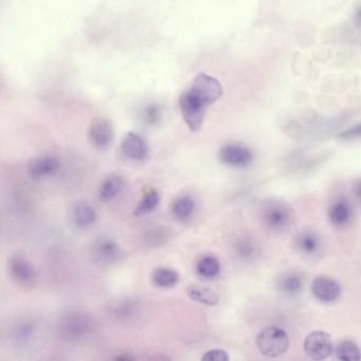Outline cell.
<instances>
[{
    "label": "cell",
    "instance_id": "cell-1",
    "mask_svg": "<svg viewBox=\"0 0 361 361\" xmlns=\"http://www.w3.org/2000/svg\"><path fill=\"white\" fill-rule=\"evenodd\" d=\"M223 96V85L214 76L200 72L179 97L184 122L196 133L203 127L207 109Z\"/></svg>",
    "mask_w": 361,
    "mask_h": 361
},
{
    "label": "cell",
    "instance_id": "cell-2",
    "mask_svg": "<svg viewBox=\"0 0 361 361\" xmlns=\"http://www.w3.org/2000/svg\"><path fill=\"white\" fill-rule=\"evenodd\" d=\"M95 327L94 318L84 311L66 314L60 322L61 336L67 341H80L91 333Z\"/></svg>",
    "mask_w": 361,
    "mask_h": 361
},
{
    "label": "cell",
    "instance_id": "cell-3",
    "mask_svg": "<svg viewBox=\"0 0 361 361\" xmlns=\"http://www.w3.org/2000/svg\"><path fill=\"white\" fill-rule=\"evenodd\" d=\"M289 339L284 329L276 327H266L256 337V347L261 354L276 358L286 353Z\"/></svg>",
    "mask_w": 361,
    "mask_h": 361
},
{
    "label": "cell",
    "instance_id": "cell-4",
    "mask_svg": "<svg viewBox=\"0 0 361 361\" xmlns=\"http://www.w3.org/2000/svg\"><path fill=\"white\" fill-rule=\"evenodd\" d=\"M292 211L287 205L272 201L265 206L262 219L265 227L274 232H282L289 228L292 223Z\"/></svg>",
    "mask_w": 361,
    "mask_h": 361
},
{
    "label": "cell",
    "instance_id": "cell-5",
    "mask_svg": "<svg viewBox=\"0 0 361 361\" xmlns=\"http://www.w3.org/2000/svg\"><path fill=\"white\" fill-rule=\"evenodd\" d=\"M8 272L11 280L23 289H30L36 284L37 274L34 266L21 254L10 258Z\"/></svg>",
    "mask_w": 361,
    "mask_h": 361
},
{
    "label": "cell",
    "instance_id": "cell-6",
    "mask_svg": "<svg viewBox=\"0 0 361 361\" xmlns=\"http://www.w3.org/2000/svg\"><path fill=\"white\" fill-rule=\"evenodd\" d=\"M90 253L94 261L102 266H111L123 258L122 249L115 239L109 237L96 239L90 247Z\"/></svg>",
    "mask_w": 361,
    "mask_h": 361
},
{
    "label": "cell",
    "instance_id": "cell-7",
    "mask_svg": "<svg viewBox=\"0 0 361 361\" xmlns=\"http://www.w3.org/2000/svg\"><path fill=\"white\" fill-rule=\"evenodd\" d=\"M88 139L98 150H107L115 140V129L111 120L99 118L92 121L88 129Z\"/></svg>",
    "mask_w": 361,
    "mask_h": 361
},
{
    "label": "cell",
    "instance_id": "cell-8",
    "mask_svg": "<svg viewBox=\"0 0 361 361\" xmlns=\"http://www.w3.org/2000/svg\"><path fill=\"white\" fill-rule=\"evenodd\" d=\"M219 159L226 166L244 168L251 164L252 153L248 148L237 143H228L219 149Z\"/></svg>",
    "mask_w": 361,
    "mask_h": 361
},
{
    "label": "cell",
    "instance_id": "cell-9",
    "mask_svg": "<svg viewBox=\"0 0 361 361\" xmlns=\"http://www.w3.org/2000/svg\"><path fill=\"white\" fill-rule=\"evenodd\" d=\"M304 350L314 360L327 359L333 351L331 336L325 331H313L304 341Z\"/></svg>",
    "mask_w": 361,
    "mask_h": 361
},
{
    "label": "cell",
    "instance_id": "cell-10",
    "mask_svg": "<svg viewBox=\"0 0 361 361\" xmlns=\"http://www.w3.org/2000/svg\"><path fill=\"white\" fill-rule=\"evenodd\" d=\"M120 150L127 159L133 162H142L150 152L148 143L140 135L133 131H129L123 136Z\"/></svg>",
    "mask_w": 361,
    "mask_h": 361
},
{
    "label": "cell",
    "instance_id": "cell-11",
    "mask_svg": "<svg viewBox=\"0 0 361 361\" xmlns=\"http://www.w3.org/2000/svg\"><path fill=\"white\" fill-rule=\"evenodd\" d=\"M61 168L58 157L44 155L32 159L28 164V173L34 179H44L56 175Z\"/></svg>",
    "mask_w": 361,
    "mask_h": 361
},
{
    "label": "cell",
    "instance_id": "cell-12",
    "mask_svg": "<svg viewBox=\"0 0 361 361\" xmlns=\"http://www.w3.org/2000/svg\"><path fill=\"white\" fill-rule=\"evenodd\" d=\"M295 244L298 251L305 258H316L322 250V241L311 230L300 232L296 237Z\"/></svg>",
    "mask_w": 361,
    "mask_h": 361
},
{
    "label": "cell",
    "instance_id": "cell-13",
    "mask_svg": "<svg viewBox=\"0 0 361 361\" xmlns=\"http://www.w3.org/2000/svg\"><path fill=\"white\" fill-rule=\"evenodd\" d=\"M311 292L320 301L333 302L340 296L341 287L331 278H317L311 283Z\"/></svg>",
    "mask_w": 361,
    "mask_h": 361
},
{
    "label": "cell",
    "instance_id": "cell-14",
    "mask_svg": "<svg viewBox=\"0 0 361 361\" xmlns=\"http://www.w3.org/2000/svg\"><path fill=\"white\" fill-rule=\"evenodd\" d=\"M70 219L78 228H88L97 221L98 213L89 204L78 203L70 211Z\"/></svg>",
    "mask_w": 361,
    "mask_h": 361
},
{
    "label": "cell",
    "instance_id": "cell-15",
    "mask_svg": "<svg viewBox=\"0 0 361 361\" xmlns=\"http://www.w3.org/2000/svg\"><path fill=\"white\" fill-rule=\"evenodd\" d=\"M111 313L120 322H129L138 317L140 307L135 300L121 299L113 304Z\"/></svg>",
    "mask_w": 361,
    "mask_h": 361
},
{
    "label": "cell",
    "instance_id": "cell-16",
    "mask_svg": "<svg viewBox=\"0 0 361 361\" xmlns=\"http://www.w3.org/2000/svg\"><path fill=\"white\" fill-rule=\"evenodd\" d=\"M179 280V274L168 267H157L151 274L153 285L164 289L174 287Z\"/></svg>",
    "mask_w": 361,
    "mask_h": 361
},
{
    "label": "cell",
    "instance_id": "cell-17",
    "mask_svg": "<svg viewBox=\"0 0 361 361\" xmlns=\"http://www.w3.org/2000/svg\"><path fill=\"white\" fill-rule=\"evenodd\" d=\"M160 194L154 188H146L139 200L138 205L133 209L135 217H143L155 211L160 204Z\"/></svg>",
    "mask_w": 361,
    "mask_h": 361
},
{
    "label": "cell",
    "instance_id": "cell-18",
    "mask_svg": "<svg viewBox=\"0 0 361 361\" xmlns=\"http://www.w3.org/2000/svg\"><path fill=\"white\" fill-rule=\"evenodd\" d=\"M304 285V278L298 272H288L280 276L276 287L286 296H296L302 292Z\"/></svg>",
    "mask_w": 361,
    "mask_h": 361
},
{
    "label": "cell",
    "instance_id": "cell-19",
    "mask_svg": "<svg viewBox=\"0 0 361 361\" xmlns=\"http://www.w3.org/2000/svg\"><path fill=\"white\" fill-rule=\"evenodd\" d=\"M123 188H124V179L122 176H109L100 186L99 198L103 201H111L122 192Z\"/></svg>",
    "mask_w": 361,
    "mask_h": 361
},
{
    "label": "cell",
    "instance_id": "cell-20",
    "mask_svg": "<svg viewBox=\"0 0 361 361\" xmlns=\"http://www.w3.org/2000/svg\"><path fill=\"white\" fill-rule=\"evenodd\" d=\"M186 295L193 301L208 306H215L219 304V297L217 292L210 288L199 285H190L186 288Z\"/></svg>",
    "mask_w": 361,
    "mask_h": 361
},
{
    "label": "cell",
    "instance_id": "cell-21",
    "mask_svg": "<svg viewBox=\"0 0 361 361\" xmlns=\"http://www.w3.org/2000/svg\"><path fill=\"white\" fill-rule=\"evenodd\" d=\"M194 211H195V203L193 198L189 195H182L176 198L171 207L173 217L178 221L189 219L193 215Z\"/></svg>",
    "mask_w": 361,
    "mask_h": 361
},
{
    "label": "cell",
    "instance_id": "cell-22",
    "mask_svg": "<svg viewBox=\"0 0 361 361\" xmlns=\"http://www.w3.org/2000/svg\"><path fill=\"white\" fill-rule=\"evenodd\" d=\"M196 272L204 278H214L221 272V263L213 256H205L196 263Z\"/></svg>",
    "mask_w": 361,
    "mask_h": 361
},
{
    "label": "cell",
    "instance_id": "cell-23",
    "mask_svg": "<svg viewBox=\"0 0 361 361\" xmlns=\"http://www.w3.org/2000/svg\"><path fill=\"white\" fill-rule=\"evenodd\" d=\"M329 219L331 223L336 226L347 225L351 219V207L344 200H339L331 206L329 209Z\"/></svg>",
    "mask_w": 361,
    "mask_h": 361
},
{
    "label": "cell",
    "instance_id": "cell-24",
    "mask_svg": "<svg viewBox=\"0 0 361 361\" xmlns=\"http://www.w3.org/2000/svg\"><path fill=\"white\" fill-rule=\"evenodd\" d=\"M337 358L342 361H358L361 359V352L359 347L352 341H343L337 345Z\"/></svg>",
    "mask_w": 361,
    "mask_h": 361
},
{
    "label": "cell",
    "instance_id": "cell-25",
    "mask_svg": "<svg viewBox=\"0 0 361 361\" xmlns=\"http://www.w3.org/2000/svg\"><path fill=\"white\" fill-rule=\"evenodd\" d=\"M235 253L242 260L252 259L256 253V243L248 237H243L237 239L234 246Z\"/></svg>",
    "mask_w": 361,
    "mask_h": 361
},
{
    "label": "cell",
    "instance_id": "cell-26",
    "mask_svg": "<svg viewBox=\"0 0 361 361\" xmlns=\"http://www.w3.org/2000/svg\"><path fill=\"white\" fill-rule=\"evenodd\" d=\"M34 327L30 322H21L12 331V338L14 339L15 342L28 343L34 335Z\"/></svg>",
    "mask_w": 361,
    "mask_h": 361
},
{
    "label": "cell",
    "instance_id": "cell-27",
    "mask_svg": "<svg viewBox=\"0 0 361 361\" xmlns=\"http://www.w3.org/2000/svg\"><path fill=\"white\" fill-rule=\"evenodd\" d=\"M168 232L162 227L150 229L144 234L145 244H150L151 246H159L164 244L168 241Z\"/></svg>",
    "mask_w": 361,
    "mask_h": 361
},
{
    "label": "cell",
    "instance_id": "cell-28",
    "mask_svg": "<svg viewBox=\"0 0 361 361\" xmlns=\"http://www.w3.org/2000/svg\"><path fill=\"white\" fill-rule=\"evenodd\" d=\"M160 120H162V113H160L158 106L155 105V104L146 106L141 113V121L144 124L150 125V127L158 124Z\"/></svg>",
    "mask_w": 361,
    "mask_h": 361
},
{
    "label": "cell",
    "instance_id": "cell-29",
    "mask_svg": "<svg viewBox=\"0 0 361 361\" xmlns=\"http://www.w3.org/2000/svg\"><path fill=\"white\" fill-rule=\"evenodd\" d=\"M201 360L204 361H228V353L219 349L208 351L201 356Z\"/></svg>",
    "mask_w": 361,
    "mask_h": 361
},
{
    "label": "cell",
    "instance_id": "cell-30",
    "mask_svg": "<svg viewBox=\"0 0 361 361\" xmlns=\"http://www.w3.org/2000/svg\"><path fill=\"white\" fill-rule=\"evenodd\" d=\"M339 137L341 139H344V140H354V139L361 138V123L343 131L339 135Z\"/></svg>",
    "mask_w": 361,
    "mask_h": 361
},
{
    "label": "cell",
    "instance_id": "cell-31",
    "mask_svg": "<svg viewBox=\"0 0 361 361\" xmlns=\"http://www.w3.org/2000/svg\"><path fill=\"white\" fill-rule=\"evenodd\" d=\"M354 21L358 27H361V7L356 10L355 13Z\"/></svg>",
    "mask_w": 361,
    "mask_h": 361
},
{
    "label": "cell",
    "instance_id": "cell-32",
    "mask_svg": "<svg viewBox=\"0 0 361 361\" xmlns=\"http://www.w3.org/2000/svg\"><path fill=\"white\" fill-rule=\"evenodd\" d=\"M356 193L357 195H358V197L361 199V182L358 184V186H357Z\"/></svg>",
    "mask_w": 361,
    "mask_h": 361
}]
</instances>
